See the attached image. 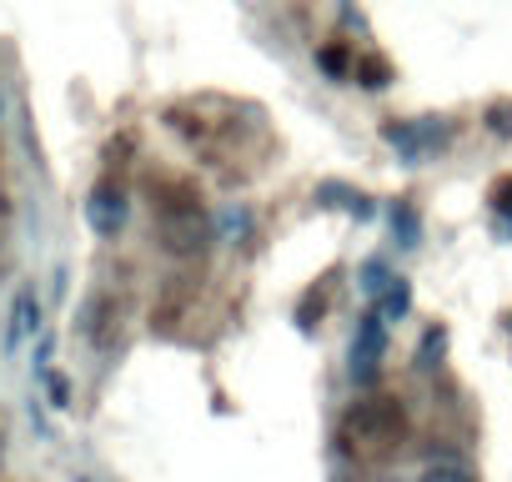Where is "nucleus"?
Wrapping results in <instances>:
<instances>
[{"label": "nucleus", "instance_id": "18", "mask_svg": "<svg viewBox=\"0 0 512 482\" xmlns=\"http://www.w3.org/2000/svg\"><path fill=\"white\" fill-rule=\"evenodd\" d=\"M507 332H512V312H507Z\"/></svg>", "mask_w": 512, "mask_h": 482}, {"label": "nucleus", "instance_id": "4", "mask_svg": "<svg viewBox=\"0 0 512 482\" xmlns=\"http://www.w3.org/2000/svg\"><path fill=\"white\" fill-rule=\"evenodd\" d=\"M382 141L407 161V166H422L432 151H442L447 141H452V126L447 121H437V116H422V121H382Z\"/></svg>", "mask_w": 512, "mask_h": 482}, {"label": "nucleus", "instance_id": "5", "mask_svg": "<svg viewBox=\"0 0 512 482\" xmlns=\"http://www.w3.org/2000/svg\"><path fill=\"white\" fill-rule=\"evenodd\" d=\"M126 186L116 181V176H101L96 181V191H91V201H86V216H91V226H96V236H106V241H116L121 236V226H126Z\"/></svg>", "mask_w": 512, "mask_h": 482}, {"label": "nucleus", "instance_id": "10", "mask_svg": "<svg viewBox=\"0 0 512 482\" xmlns=\"http://www.w3.org/2000/svg\"><path fill=\"white\" fill-rule=\"evenodd\" d=\"M392 282H397V272H392V262H387V257H367V262H362V272H357V287H362L372 302H382Z\"/></svg>", "mask_w": 512, "mask_h": 482}, {"label": "nucleus", "instance_id": "7", "mask_svg": "<svg viewBox=\"0 0 512 482\" xmlns=\"http://www.w3.org/2000/svg\"><path fill=\"white\" fill-rule=\"evenodd\" d=\"M387 226H392V241L402 252H412L417 241H422V211L412 206V196H397L392 211H387Z\"/></svg>", "mask_w": 512, "mask_h": 482}, {"label": "nucleus", "instance_id": "6", "mask_svg": "<svg viewBox=\"0 0 512 482\" xmlns=\"http://www.w3.org/2000/svg\"><path fill=\"white\" fill-rule=\"evenodd\" d=\"M317 206H337V211H347V216H357V221L372 216V196L357 191V186H347V181H322V186H317Z\"/></svg>", "mask_w": 512, "mask_h": 482}, {"label": "nucleus", "instance_id": "2", "mask_svg": "<svg viewBox=\"0 0 512 482\" xmlns=\"http://www.w3.org/2000/svg\"><path fill=\"white\" fill-rule=\"evenodd\" d=\"M402 432H407L402 397H357L337 422V442L352 452H392Z\"/></svg>", "mask_w": 512, "mask_h": 482}, {"label": "nucleus", "instance_id": "12", "mask_svg": "<svg viewBox=\"0 0 512 482\" xmlns=\"http://www.w3.org/2000/svg\"><path fill=\"white\" fill-rule=\"evenodd\" d=\"M377 312H382L387 322H402V317L412 312V282H407V277H397V282L387 287V297L377 302Z\"/></svg>", "mask_w": 512, "mask_h": 482}, {"label": "nucleus", "instance_id": "11", "mask_svg": "<svg viewBox=\"0 0 512 482\" xmlns=\"http://www.w3.org/2000/svg\"><path fill=\"white\" fill-rule=\"evenodd\" d=\"M251 231H256V221H251V206H241V201L226 206L221 221H216V236H221V241H246Z\"/></svg>", "mask_w": 512, "mask_h": 482}, {"label": "nucleus", "instance_id": "17", "mask_svg": "<svg viewBox=\"0 0 512 482\" xmlns=\"http://www.w3.org/2000/svg\"><path fill=\"white\" fill-rule=\"evenodd\" d=\"M482 126H487L492 136L512 141V101H492V106H487V116H482Z\"/></svg>", "mask_w": 512, "mask_h": 482}, {"label": "nucleus", "instance_id": "15", "mask_svg": "<svg viewBox=\"0 0 512 482\" xmlns=\"http://www.w3.org/2000/svg\"><path fill=\"white\" fill-rule=\"evenodd\" d=\"M442 352H447V327H427V332H422V347H417V367L432 372V367L442 362Z\"/></svg>", "mask_w": 512, "mask_h": 482}, {"label": "nucleus", "instance_id": "14", "mask_svg": "<svg viewBox=\"0 0 512 482\" xmlns=\"http://www.w3.org/2000/svg\"><path fill=\"white\" fill-rule=\"evenodd\" d=\"M417 482H477V472L462 467V462H452V457H442V462H427Z\"/></svg>", "mask_w": 512, "mask_h": 482}, {"label": "nucleus", "instance_id": "3", "mask_svg": "<svg viewBox=\"0 0 512 482\" xmlns=\"http://www.w3.org/2000/svg\"><path fill=\"white\" fill-rule=\"evenodd\" d=\"M382 362H387V317L372 307L357 317V332H352V347H347V377L357 387H372L382 377Z\"/></svg>", "mask_w": 512, "mask_h": 482}, {"label": "nucleus", "instance_id": "8", "mask_svg": "<svg viewBox=\"0 0 512 482\" xmlns=\"http://www.w3.org/2000/svg\"><path fill=\"white\" fill-rule=\"evenodd\" d=\"M317 71H322L327 81L347 86L352 71H357V51H352L347 41H327V46H317Z\"/></svg>", "mask_w": 512, "mask_h": 482}, {"label": "nucleus", "instance_id": "13", "mask_svg": "<svg viewBox=\"0 0 512 482\" xmlns=\"http://www.w3.org/2000/svg\"><path fill=\"white\" fill-rule=\"evenodd\" d=\"M36 327H41V302H36V292H21V297H16V322H11V342L31 337Z\"/></svg>", "mask_w": 512, "mask_h": 482}, {"label": "nucleus", "instance_id": "1", "mask_svg": "<svg viewBox=\"0 0 512 482\" xmlns=\"http://www.w3.org/2000/svg\"><path fill=\"white\" fill-rule=\"evenodd\" d=\"M151 211H156V236L171 257H186V262L206 257V247L216 241V221L206 216L201 196L186 181H166L161 196L151 201Z\"/></svg>", "mask_w": 512, "mask_h": 482}, {"label": "nucleus", "instance_id": "16", "mask_svg": "<svg viewBox=\"0 0 512 482\" xmlns=\"http://www.w3.org/2000/svg\"><path fill=\"white\" fill-rule=\"evenodd\" d=\"M487 201H492V211H497L502 231H512V176H497V181H492V191H487Z\"/></svg>", "mask_w": 512, "mask_h": 482}, {"label": "nucleus", "instance_id": "9", "mask_svg": "<svg viewBox=\"0 0 512 482\" xmlns=\"http://www.w3.org/2000/svg\"><path fill=\"white\" fill-rule=\"evenodd\" d=\"M352 81H357L362 91H382V86H392V81H397V71H392V61H387V56H377V51H362V56H357V71H352Z\"/></svg>", "mask_w": 512, "mask_h": 482}]
</instances>
